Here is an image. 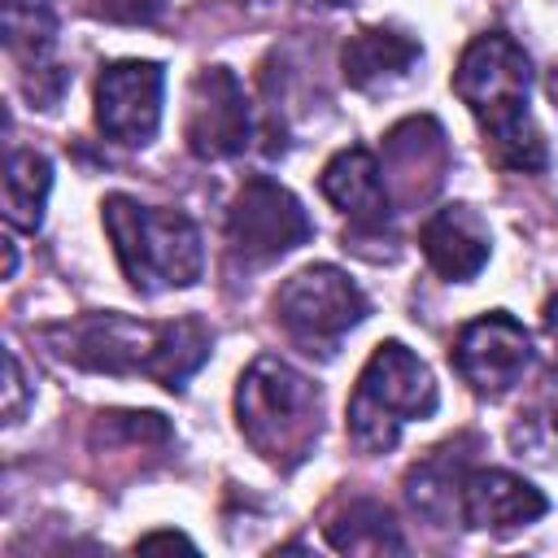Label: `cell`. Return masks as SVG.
Returning <instances> with one entry per match:
<instances>
[{"instance_id": "obj_11", "label": "cell", "mask_w": 558, "mask_h": 558, "mask_svg": "<svg viewBox=\"0 0 558 558\" xmlns=\"http://www.w3.org/2000/svg\"><path fill=\"white\" fill-rule=\"evenodd\" d=\"M0 31H4V48L22 70V87L39 109H52V92L44 87V78L61 92L65 87V70L52 61L57 48V13L48 0H0Z\"/></svg>"}, {"instance_id": "obj_14", "label": "cell", "mask_w": 558, "mask_h": 558, "mask_svg": "<svg viewBox=\"0 0 558 558\" xmlns=\"http://www.w3.org/2000/svg\"><path fill=\"white\" fill-rule=\"evenodd\" d=\"M418 248L427 257V266L449 279V283H466L475 279L488 257H493V235H488V222L471 209V205H445L436 209L423 231H418Z\"/></svg>"}, {"instance_id": "obj_2", "label": "cell", "mask_w": 558, "mask_h": 558, "mask_svg": "<svg viewBox=\"0 0 558 558\" xmlns=\"http://www.w3.org/2000/svg\"><path fill=\"white\" fill-rule=\"evenodd\" d=\"M453 92L480 122L484 153L497 166L519 174L545 170V140L527 113L532 65L506 31H484L462 48L453 65Z\"/></svg>"}, {"instance_id": "obj_19", "label": "cell", "mask_w": 558, "mask_h": 558, "mask_svg": "<svg viewBox=\"0 0 558 558\" xmlns=\"http://www.w3.org/2000/svg\"><path fill=\"white\" fill-rule=\"evenodd\" d=\"M4 371H9V379H4V423L13 427V423H22V414H26V397H31L26 375H22V362H17L13 349L4 353Z\"/></svg>"}, {"instance_id": "obj_1", "label": "cell", "mask_w": 558, "mask_h": 558, "mask_svg": "<svg viewBox=\"0 0 558 558\" xmlns=\"http://www.w3.org/2000/svg\"><path fill=\"white\" fill-rule=\"evenodd\" d=\"M48 349L83 371L96 375H144L170 392H183V384L209 362L214 331L201 318H131V314H78L65 323H52L39 331Z\"/></svg>"}, {"instance_id": "obj_12", "label": "cell", "mask_w": 558, "mask_h": 558, "mask_svg": "<svg viewBox=\"0 0 558 558\" xmlns=\"http://www.w3.org/2000/svg\"><path fill=\"white\" fill-rule=\"evenodd\" d=\"M318 192L362 231V235H379L392 222V192L384 179V166L375 161L371 148H340L323 174H318Z\"/></svg>"}, {"instance_id": "obj_6", "label": "cell", "mask_w": 558, "mask_h": 558, "mask_svg": "<svg viewBox=\"0 0 558 558\" xmlns=\"http://www.w3.org/2000/svg\"><path fill=\"white\" fill-rule=\"evenodd\" d=\"M270 310L296 349L318 353V357H336L340 340L371 314V301L340 266L314 262V266H305L279 283Z\"/></svg>"}, {"instance_id": "obj_3", "label": "cell", "mask_w": 558, "mask_h": 558, "mask_svg": "<svg viewBox=\"0 0 558 558\" xmlns=\"http://www.w3.org/2000/svg\"><path fill=\"white\" fill-rule=\"evenodd\" d=\"M235 423L266 466L296 471L323 436V392L283 357L262 353L235 384Z\"/></svg>"}, {"instance_id": "obj_21", "label": "cell", "mask_w": 558, "mask_h": 558, "mask_svg": "<svg viewBox=\"0 0 558 558\" xmlns=\"http://www.w3.org/2000/svg\"><path fill=\"white\" fill-rule=\"evenodd\" d=\"M157 545H179V549H196L183 532H148V536H140L135 541V549H157Z\"/></svg>"}, {"instance_id": "obj_20", "label": "cell", "mask_w": 558, "mask_h": 558, "mask_svg": "<svg viewBox=\"0 0 558 558\" xmlns=\"http://www.w3.org/2000/svg\"><path fill=\"white\" fill-rule=\"evenodd\" d=\"M166 9V0H100L96 13L109 22H153Z\"/></svg>"}, {"instance_id": "obj_17", "label": "cell", "mask_w": 558, "mask_h": 558, "mask_svg": "<svg viewBox=\"0 0 558 558\" xmlns=\"http://www.w3.org/2000/svg\"><path fill=\"white\" fill-rule=\"evenodd\" d=\"M52 192V161L35 148H13L4 161V218L17 231H39Z\"/></svg>"}, {"instance_id": "obj_5", "label": "cell", "mask_w": 558, "mask_h": 558, "mask_svg": "<svg viewBox=\"0 0 558 558\" xmlns=\"http://www.w3.org/2000/svg\"><path fill=\"white\" fill-rule=\"evenodd\" d=\"M436 405H440V392L427 362L401 340H384L371 349L353 384L344 432L357 453H388L401 440V427L414 418H432Z\"/></svg>"}, {"instance_id": "obj_10", "label": "cell", "mask_w": 558, "mask_h": 558, "mask_svg": "<svg viewBox=\"0 0 558 558\" xmlns=\"http://www.w3.org/2000/svg\"><path fill=\"white\" fill-rule=\"evenodd\" d=\"M166 70L157 61H109L96 78V126L105 140L144 148L161 126Z\"/></svg>"}, {"instance_id": "obj_4", "label": "cell", "mask_w": 558, "mask_h": 558, "mask_svg": "<svg viewBox=\"0 0 558 558\" xmlns=\"http://www.w3.org/2000/svg\"><path fill=\"white\" fill-rule=\"evenodd\" d=\"M100 222L109 231L126 283L140 296L192 288L201 279L205 244H201V227L183 209H157L126 192H109L100 201Z\"/></svg>"}, {"instance_id": "obj_15", "label": "cell", "mask_w": 558, "mask_h": 558, "mask_svg": "<svg viewBox=\"0 0 558 558\" xmlns=\"http://www.w3.org/2000/svg\"><path fill=\"white\" fill-rule=\"evenodd\" d=\"M418 61H423V44L397 26H366L349 35L340 48V74L353 92H379L405 78Z\"/></svg>"}, {"instance_id": "obj_22", "label": "cell", "mask_w": 558, "mask_h": 558, "mask_svg": "<svg viewBox=\"0 0 558 558\" xmlns=\"http://www.w3.org/2000/svg\"><path fill=\"white\" fill-rule=\"evenodd\" d=\"M545 331L554 336V344H558V296L545 305Z\"/></svg>"}, {"instance_id": "obj_16", "label": "cell", "mask_w": 558, "mask_h": 558, "mask_svg": "<svg viewBox=\"0 0 558 558\" xmlns=\"http://www.w3.org/2000/svg\"><path fill=\"white\" fill-rule=\"evenodd\" d=\"M323 527H327V545L340 554H401L405 549V536L397 532L392 510L371 497L344 501Z\"/></svg>"}, {"instance_id": "obj_13", "label": "cell", "mask_w": 558, "mask_h": 558, "mask_svg": "<svg viewBox=\"0 0 558 558\" xmlns=\"http://www.w3.org/2000/svg\"><path fill=\"white\" fill-rule=\"evenodd\" d=\"M545 510H549L545 493L536 484H527L523 475H514V471L475 466L462 480L458 514L475 532H514V527L536 523Z\"/></svg>"}, {"instance_id": "obj_8", "label": "cell", "mask_w": 558, "mask_h": 558, "mask_svg": "<svg viewBox=\"0 0 558 558\" xmlns=\"http://www.w3.org/2000/svg\"><path fill=\"white\" fill-rule=\"evenodd\" d=\"M449 362L462 375V384H471V392L501 397V392H510L527 375V366H532V336H527V327L514 314L488 310V314L471 318L453 336Z\"/></svg>"}, {"instance_id": "obj_18", "label": "cell", "mask_w": 558, "mask_h": 558, "mask_svg": "<svg viewBox=\"0 0 558 558\" xmlns=\"http://www.w3.org/2000/svg\"><path fill=\"white\" fill-rule=\"evenodd\" d=\"M458 449L453 445H445V449H436L427 462H418L410 475H405V497H410V506L414 510H423V514H440V510H449V506H458V497H462V480H466V462L462 458H453Z\"/></svg>"}, {"instance_id": "obj_9", "label": "cell", "mask_w": 558, "mask_h": 558, "mask_svg": "<svg viewBox=\"0 0 558 558\" xmlns=\"http://www.w3.org/2000/svg\"><path fill=\"white\" fill-rule=\"evenodd\" d=\"M253 113L244 83L227 65H205L196 70L187 87V113H183V140L192 157L201 161H227L248 148Z\"/></svg>"}, {"instance_id": "obj_7", "label": "cell", "mask_w": 558, "mask_h": 558, "mask_svg": "<svg viewBox=\"0 0 558 558\" xmlns=\"http://www.w3.org/2000/svg\"><path fill=\"white\" fill-rule=\"evenodd\" d=\"M310 235H314V222L301 209V201L266 174L244 179L227 205V248L244 266L279 262L283 253L301 248Z\"/></svg>"}]
</instances>
